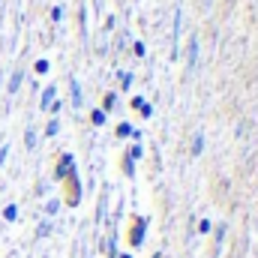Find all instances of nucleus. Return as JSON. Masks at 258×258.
<instances>
[{
    "label": "nucleus",
    "mask_w": 258,
    "mask_h": 258,
    "mask_svg": "<svg viewBox=\"0 0 258 258\" xmlns=\"http://www.w3.org/2000/svg\"><path fill=\"white\" fill-rule=\"evenodd\" d=\"M6 153H9V147H0V165H3V159H6Z\"/></svg>",
    "instance_id": "nucleus-17"
},
{
    "label": "nucleus",
    "mask_w": 258,
    "mask_h": 258,
    "mask_svg": "<svg viewBox=\"0 0 258 258\" xmlns=\"http://www.w3.org/2000/svg\"><path fill=\"white\" fill-rule=\"evenodd\" d=\"M129 132H135L129 123H120V126H117V135H129Z\"/></svg>",
    "instance_id": "nucleus-13"
},
{
    "label": "nucleus",
    "mask_w": 258,
    "mask_h": 258,
    "mask_svg": "<svg viewBox=\"0 0 258 258\" xmlns=\"http://www.w3.org/2000/svg\"><path fill=\"white\" fill-rule=\"evenodd\" d=\"M57 129H60V123H57V120H51V123H48V129H45V132H48V135H57Z\"/></svg>",
    "instance_id": "nucleus-14"
},
{
    "label": "nucleus",
    "mask_w": 258,
    "mask_h": 258,
    "mask_svg": "<svg viewBox=\"0 0 258 258\" xmlns=\"http://www.w3.org/2000/svg\"><path fill=\"white\" fill-rule=\"evenodd\" d=\"M51 18L60 21V18H63V6H54V9H51Z\"/></svg>",
    "instance_id": "nucleus-12"
},
{
    "label": "nucleus",
    "mask_w": 258,
    "mask_h": 258,
    "mask_svg": "<svg viewBox=\"0 0 258 258\" xmlns=\"http://www.w3.org/2000/svg\"><path fill=\"white\" fill-rule=\"evenodd\" d=\"M120 84H123V87L132 84V72H123V75H120Z\"/></svg>",
    "instance_id": "nucleus-15"
},
{
    "label": "nucleus",
    "mask_w": 258,
    "mask_h": 258,
    "mask_svg": "<svg viewBox=\"0 0 258 258\" xmlns=\"http://www.w3.org/2000/svg\"><path fill=\"white\" fill-rule=\"evenodd\" d=\"M24 144H27L30 150L36 147V132H33V129H27V132H24Z\"/></svg>",
    "instance_id": "nucleus-8"
},
{
    "label": "nucleus",
    "mask_w": 258,
    "mask_h": 258,
    "mask_svg": "<svg viewBox=\"0 0 258 258\" xmlns=\"http://www.w3.org/2000/svg\"><path fill=\"white\" fill-rule=\"evenodd\" d=\"M18 84H21V72H12V81H9V93H15V90H18Z\"/></svg>",
    "instance_id": "nucleus-9"
},
{
    "label": "nucleus",
    "mask_w": 258,
    "mask_h": 258,
    "mask_svg": "<svg viewBox=\"0 0 258 258\" xmlns=\"http://www.w3.org/2000/svg\"><path fill=\"white\" fill-rule=\"evenodd\" d=\"M69 171H72V156H63V162H60V168H57L54 174H57V177H66Z\"/></svg>",
    "instance_id": "nucleus-5"
},
{
    "label": "nucleus",
    "mask_w": 258,
    "mask_h": 258,
    "mask_svg": "<svg viewBox=\"0 0 258 258\" xmlns=\"http://www.w3.org/2000/svg\"><path fill=\"white\" fill-rule=\"evenodd\" d=\"M54 96H57V87H45V93H42V108L45 111L54 108Z\"/></svg>",
    "instance_id": "nucleus-2"
},
{
    "label": "nucleus",
    "mask_w": 258,
    "mask_h": 258,
    "mask_svg": "<svg viewBox=\"0 0 258 258\" xmlns=\"http://www.w3.org/2000/svg\"><path fill=\"white\" fill-rule=\"evenodd\" d=\"M144 231H147V219H138L135 228H132V243H135V246L144 243Z\"/></svg>",
    "instance_id": "nucleus-1"
},
{
    "label": "nucleus",
    "mask_w": 258,
    "mask_h": 258,
    "mask_svg": "<svg viewBox=\"0 0 258 258\" xmlns=\"http://www.w3.org/2000/svg\"><path fill=\"white\" fill-rule=\"evenodd\" d=\"M201 150H204V135L198 132V135H195V141H192V153H195V156H198Z\"/></svg>",
    "instance_id": "nucleus-7"
},
{
    "label": "nucleus",
    "mask_w": 258,
    "mask_h": 258,
    "mask_svg": "<svg viewBox=\"0 0 258 258\" xmlns=\"http://www.w3.org/2000/svg\"><path fill=\"white\" fill-rule=\"evenodd\" d=\"M0 81H3V75H0Z\"/></svg>",
    "instance_id": "nucleus-18"
},
{
    "label": "nucleus",
    "mask_w": 258,
    "mask_h": 258,
    "mask_svg": "<svg viewBox=\"0 0 258 258\" xmlns=\"http://www.w3.org/2000/svg\"><path fill=\"white\" fill-rule=\"evenodd\" d=\"M198 66V39H189V69H195Z\"/></svg>",
    "instance_id": "nucleus-4"
},
{
    "label": "nucleus",
    "mask_w": 258,
    "mask_h": 258,
    "mask_svg": "<svg viewBox=\"0 0 258 258\" xmlns=\"http://www.w3.org/2000/svg\"><path fill=\"white\" fill-rule=\"evenodd\" d=\"M15 213H18V207H15V204H6V207H3V219H6V222H12V219H15Z\"/></svg>",
    "instance_id": "nucleus-6"
},
{
    "label": "nucleus",
    "mask_w": 258,
    "mask_h": 258,
    "mask_svg": "<svg viewBox=\"0 0 258 258\" xmlns=\"http://www.w3.org/2000/svg\"><path fill=\"white\" fill-rule=\"evenodd\" d=\"M69 90H72V105H75V108H81V87H78V81H75V78H69Z\"/></svg>",
    "instance_id": "nucleus-3"
},
{
    "label": "nucleus",
    "mask_w": 258,
    "mask_h": 258,
    "mask_svg": "<svg viewBox=\"0 0 258 258\" xmlns=\"http://www.w3.org/2000/svg\"><path fill=\"white\" fill-rule=\"evenodd\" d=\"M93 123L102 126V123H105V111H93Z\"/></svg>",
    "instance_id": "nucleus-10"
},
{
    "label": "nucleus",
    "mask_w": 258,
    "mask_h": 258,
    "mask_svg": "<svg viewBox=\"0 0 258 258\" xmlns=\"http://www.w3.org/2000/svg\"><path fill=\"white\" fill-rule=\"evenodd\" d=\"M36 72H48V60H39L36 63Z\"/></svg>",
    "instance_id": "nucleus-16"
},
{
    "label": "nucleus",
    "mask_w": 258,
    "mask_h": 258,
    "mask_svg": "<svg viewBox=\"0 0 258 258\" xmlns=\"http://www.w3.org/2000/svg\"><path fill=\"white\" fill-rule=\"evenodd\" d=\"M57 210H60V201H48L45 204V213H57Z\"/></svg>",
    "instance_id": "nucleus-11"
}]
</instances>
